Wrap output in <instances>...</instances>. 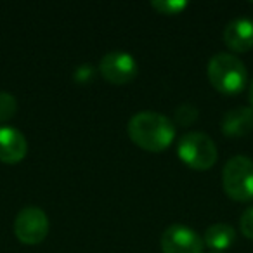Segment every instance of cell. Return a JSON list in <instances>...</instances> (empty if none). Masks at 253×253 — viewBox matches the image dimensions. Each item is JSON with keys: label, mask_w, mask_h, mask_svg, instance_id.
<instances>
[{"label": "cell", "mask_w": 253, "mask_h": 253, "mask_svg": "<svg viewBox=\"0 0 253 253\" xmlns=\"http://www.w3.org/2000/svg\"><path fill=\"white\" fill-rule=\"evenodd\" d=\"M92 73H94L92 66L85 64V66H80L77 71H75V78H77V82H80V84H87V82L92 78Z\"/></svg>", "instance_id": "cell-16"}, {"label": "cell", "mask_w": 253, "mask_h": 253, "mask_svg": "<svg viewBox=\"0 0 253 253\" xmlns=\"http://www.w3.org/2000/svg\"><path fill=\"white\" fill-rule=\"evenodd\" d=\"M239 227L245 238L253 239V207L246 208L241 215V220H239Z\"/></svg>", "instance_id": "cell-15"}, {"label": "cell", "mask_w": 253, "mask_h": 253, "mask_svg": "<svg viewBox=\"0 0 253 253\" xmlns=\"http://www.w3.org/2000/svg\"><path fill=\"white\" fill-rule=\"evenodd\" d=\"M222 187L234 201L253 200V162L248 156H232L222 170Z\"/></svg>", "instance_id": "cell-3"}, {"label": "cell", "mask_w": 253, "mask_h": 253, "mask_svg": "<svg viewBox=\"0 0 253 253\" xmlns=\"http://www.w3.org/2000/svg\"><path fill=\"white\" fill-rule=\"evenodd\" d=\"M28 142L25 135L12 126H0V162L14 165L25 160Z\"/></svg>", "instance_id": "cell-8"}, {"label": "cell", "mask_w": 253, "mask_h": 253, "mask_svg": "<svg viewBox=\"0 0 253 253\" xmlns=\"http://www.w3.org/2000/svg\"><path fill=\"white\" fill-rule=\"evenodd\" d=\"M250 104H252V109H253V80H252V84H250Z\"/></svg>", "instance_id": "cell-17"}, {"label": "cell", "mask_w": 253, "mask_h": 253, "mask_svg": "<svg viewBox=\"0 0 253 253\" xmlns=\"http://www.w3.org/2000/svg\"><path fill=\"white\" fill-rule=\"evenodd\" d=\"M128 137L135 146L149 153H162L175 139V125L169 116L155 111H141L126 125Z\"/></svg>", "instance_id": "cell-1"}, {"label": "cell", "mask_w": 253, "mask_h": 253, "mask_svg": "<svg viewBox=\"0 0 253 253\" xmlns=\"http://www.w3.org/2000/svg\"><path fill=\"white\" fill-rule=\"evenodd\" d=\"M151 7L158 11L160 14L177 16L187 7V2H184V0H158V2H151Z\"/></svg>", "instance_id": "cell-12"}, {"label": "cell", "mask_w": 253, "mask_h": 253, "mask_svg": "<svg viewBox=\"0 0 253 253\" xmlns=\"http://www.w3.org/2000/svg\"><path fill=\"white\" fill-rule=\"evenodd\" d=\"M99 71L113 85H125L130 84L135 77H137V61L132 57L128 52H108L102 56L101 63H99Z\"/></svg>", "instance_id": "cell-6"}, {"label": "cell", "mask_w": 253, "mask_h": 253, "mask_svg": "<svg viewBox=\"0 0 253 253\" xmlns=\"http://www.w3.org/2000/svg\"><path fill=\"white\" fill-rule=\"evenodd\" d=\"M220 128L229 137H243L253 130V109L246 106L229 109L224 115Z\"/></svg>", "instance_id": "cell-10"}, {"label": "cell", "mask_w": 253, "mask_h": 253, "mask_svg": "<svg viewBox=\"0 0 253 253\" xmlns=\"http://www.w3.org/2000/svg\"><path fill=\"white\" fill-rule=\"evenodd\" d=\"M198 118V108L191 104H182L175 109V123L182 126H189Z\"/></svg>", "instance_id": "cell-14"}, {"label": "cell", "mask_w": 253, "mask_h": 253, "mask_svg": "<svg viewBox=\"0 0 253 253\" xmlns=\"http://www.w3.org/2000/svg\"><path fill=\"white\" fill-rule=\"evenodd\" d=\"M203 239L196 231L182 224H173L162 236L163 253H203Z\"/></svg>", "instance_id": "cell-7"}, {"label": "cell", "mask_w": 253, "mask_h": 253, "mask_svg": "<svg viewBox=\"0 0 253 253\" xmlns=\"http://www.w3.org/2000/svg\"><path fill=\"white\" fill-rule=\"evenodd\" d=\"M49 218L39 207H25L14 218V234L25 245H39L47 238Z\"/></svg>", "instance_id": "cell-5"}, {"label": "cell", "mask_w": 253, "mask_h": 253, "mask_svg": "<svg viewBox=\"0 0 253 253\" xmlns=\"http://www.w3.org/2000/svg\"><path fill=\"white\" fill-rule=\"evenodd\" d=\"M224 42L234 52H248L253 49V21L246 18L232 19L224 28Z\"/></svg>", "instance_id": "cell-9"}, {"label": "cell", "mask_w": 253, "mask_h": 253, "mask_svg": "<svg viewBox=\"0 0 253 253\" xmlns=\"http://www.w3.org/2000/svg\"><path fill=\"white\" fill-rule=\"evenodd\" d=\"M18 111V101L9 92H0V122H7Z\"/></svg>", "instance_id": "cell-13"}, {"label": "cell", "mask_w": 253, "mask_h": 253, "mask_svg": "<svg viewBox=\"0 0 253 253\" xmlns=\"http://www.w3.org/2000/svg\"><path fill=\"white\" fill-rule=\"evenodd\" d=\"M179 158L193 170H208L217 162V146L203 132H189L179 139Z\"/></svg>", "instance_id": "cell-4"}, {"label": "cell", "mask_w": 253, "mask_h": 253, "mask_svg": "<svg viewBox=\"0 0 253 253\" xmlns=\"http://www.w3.org/2000/svg\"><path fill=\"white\" fill-rule=\"evenodd\" d=\"M208 80L220 94L236 95L245 90L248 84V71L239 57L220 52L208 63Z\"/></svg>", "instance_id": "cell-2"}, {"label": "cell", "mask_w": 253, "mask_h": 253, "mask_svg": "<svg viewBox=\"0 0 253 253\" xmlns=\"http://www.w3.org/2000/svg\"><path fill=\"white\" fill-rule=\"evenodd\" d=\"M211 253H225V252H211Z\"/></svg>", "instance_id": "cell-18"}, {"label": "cell", "mask_w": 253, "mask_h": 253, "mask_svg": "<svg viewBox=\"0 0 253 253\" xmlns=\"http://www.w3.org/2000/svg\"><path fill=\"white\" fill-rule=\"evenodd\" d=\"M236 241V231L229 224H213L205 231L203 243L213 252H224L231 248Z\"/></svg>", "instance_id": "cell-11"}]
</instances>
